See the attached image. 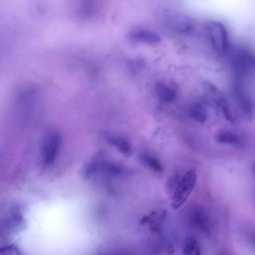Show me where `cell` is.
<instances>
[{
	"label": "cell",
	"instance_id": "obj_13",
	"mask_svg": "<svg viewBox=\"0 0 255 255\" xmlns=\"http://www.w3.org/2000/svg\"><path fill=\"white\" fill-rule=\"evenodd\" d=\"M143 163L149 168L157 173H162L164 168L159 161L149 154H144L142 157Z\"/></svg>",
	"mask_w": 255,
	"mask_h": 255
},
{
	"label": "cell",
	"instance_id": "obj_6",
	"mask_svg": "<svg viewBox=\"0 0 255 255\" xmlns=\"http://www.w3.org/2000/svg\"><path fill=\"white\" fill-rule=\"evenodd\" d=\"M233 87V96L235 103L242 112L248 119L252 118V107L250 99L242 86L236 83Z\"/></svg>",
	"mask_w": 255,
	"mask_h": 255
},
{
	"label": "cell",
	"instance_id": "obj_12",
	"mask_svg": "<svg viewBox=\"0 0 255 255\" xmlns=\"http://www.w3.org/2000/svg\"><path fill=\"white\" fill-rule=\"evenodd\" d=\"M215 140L218 143L230 145L237 144L240 141L237 135L225 130L218 131L215 136Z\"/></svg>",
	"mask_w": 255,
	"mask_h": 255
},
{
	"label": "cell",
	"instance_id": "obj_5",
	"mask_svg": "<svg viewBox=\"0 0 255 255\" xmlns=\"http://www.w3.org/2000/svg\"><path fill=\"white\" fill-rule=\"evenodd\" d=\"M201 88L206 99L219 108L226 118L231 119L227 100L223 92L208 81L202 82Z\"/></svg>",
	"mask_w": 255,
	"mask_h": 255
},
{
	"label": "cell",
	"instance_id": "obj_14",
	"mask_svg": "<svg viewBox=\"0 0 255 255\" xmlns=\"http://www.w3.org/2000/svg\"><path fill=\"white\" fill-rule=\"evenodd\" d=\"M182 178L179 175L175 174L170 177L166 184V190L169 193L173 194L177 188Z\"/></svg>",
	"mask_w": 255,
	"mask_h": 255
},
{
	"label": "cell",
	"instance_id": "obj_4",
	"mask_svg": "<svg viewBox=\"0 0 255 255\" xmlns=\"http://www.w3.org/2000/svg\"><path fill=\"white\" fill-rule=\"evenodd\" d=\"M62 143V138L56 132H50L45 136L41 148L42 160L44 166H51L55 163L61 150Z\"/></svg>",
	"mask_w": 255,
	"mask_h": 255
},
{
	"label": "cell",
	"instance_id": "obj_2",
	"mask_svg": "<svg viewBox=\"0 0 255 255\" xmlns=\"http://www.w3.org/2000/svg\"><path fill=\"white\" fill-rule=\"evenodd\" d=\"M196 174L194 170L189 171L182 177L181 180L172 195V207L180 208L190 196L195 186Z\"/></svg>",
	"mask_w": 255,
	"mask_h": 255
},
{
	"label": "cell",
	"instance_id": "obj_3",
	"mask_svg": "<svg viewBox=\"0 0 255 255\" xmlns=\"http://www.w3.org/2000/svg\"><path fill=\"white\" fill-rule=\"evenodd\" d=\"M205 28L214 49L220 53L226 52L229 47V38L225 26L220 22L211 20L206 23Z\"/></svg>",
	"mask_w": 255,
	"mask_h": 255
},
{
	"label": "cell",
	"instance_id": "obj_7",
	"mask_svg": "<svg viewBox=\"0 0 255 255\" xmlns=\"http://www.w3.org/2000/svg\"><path fill=\"white\" fill-rule=\"evenodd\" d=\"M191 218L192 224L195 227L206 233L210 231V220L205 210L201 207L194 208L191 212Z\"/></svg>",
	"mask_w": 255,
	"mask_h": 255
},
{
	"label": "cell",
	"instance_id": "obj_1",
	"mask_svg": "<svg viewBox=\"0 0 255 255\" xmlns=\"http://www.w3.org/2000/svg\"><path fill=\"white\" fill-rule=\"evenodd\" d=\"M232 65L238 82L255 74V56L246 51L236 53L232 59Z\"/></svg>",
	"mask_w": 255,
	"mask_h": 255
},
{
	"label": "cell",
	"instance_id": "obj_17",
	"mask_svg": "<svg viewBox=\"0 0 255 255\" xmlns=\"http://www.w3.org/2000/svg\"><path fill=\"white\" fill-rule=\"evenodd\" d=\"M254 171H255V167L254 168Z\"/></svg>",
	"mask_w": 255,
	"mask_h": 255
},
{
	"label": "cell",
	"instance_id": "obj_16",
	"mask_svg": "<svg viewBox=\"0 0 255 255\" xmlns=\"http://www.w3.org/2000/svg\"><path fill=\"white\" fill-rule=\"evenodd\" d=\"M99 255H131L128 254H126V253L108 252V253H102Z\"/></svg>",
	"mask_w": 255,
	"mask_h": 255
},
{
	"label": "cell",
	"instance_id": "obj_8",
	"mask_svg": "<svg viewBox=\"0 0 255 255\" xmlns=\"http://www.w3.org/2000/svg\"><path fill=\"white\" fill-rule=\"evenodd\" d=\"M24 218L19 207L15 206L12 208L8 218L4 222V230L8 231L19 229L23 226Z\"/></svg>",
	"mask_w": 255,
	"mask_h": 255
},
{
	"label": "cell",
	"instance_id": "obj_10",
	"mask_svg": "<svg viewBox=\"0 0 255 255\" xmlns=\"http://www.w3.org/2000/svg\"><path fill=\"white\" fill-rule=\"evenodd\" d=\"M183 255H201L200 246L195 238L192 237L186 238L184 245Z\"/></svg>",
	"mask_w": 255,
	"mask_h": 255
},
{
	"label": "cell",
	"instance_id": "obj_9",
	"mask_svg": "<svg viewBox=\"0 0 255 255\" xmlns=\"http://www.w3.org/2000/svg\"><path fill=\"white\" fill-rule=\"evenodd\" d=\"M108 141L111 145L115 146L125 157L129 158L132 155V146L129 141L126 139L112 137Z\"/></svg>",
	"mask_w": 255,
	"mask_h": 255
},
{
	"label": "cell",
	"instance_id": "obj_15",
	"mask_svg": "<svg viewBox=\"0 0 255 255\" xmlns=\"http://www.w3.org/2000/svg\"><path fill=\"white\" fill-rule=\"evenodd\" d=\"M0 255H21L15 244L6 245L0 248Z\"/></svg>",
	"mask_w": 255,
	"mask_h": 255
},
{
	"label": "cell",
	"instance_id": "obj_11",
	"mask_svg": "<svg viewBox=\"0 0 255 255\" xmlns=\"http://www.w3.org/2000/svg\"><path fill=\"white\" fill-rule=\"evenodd\" d=\"M190 112L191 118L197 122L203 123L207 118L206 109L199 103H193L190 108Z\"/></svg>",
	"mask_w": 255,
	"mask_h": 255
}]
</instances>
